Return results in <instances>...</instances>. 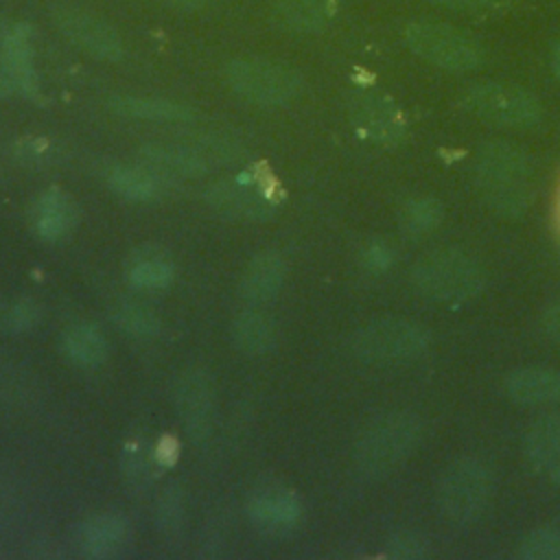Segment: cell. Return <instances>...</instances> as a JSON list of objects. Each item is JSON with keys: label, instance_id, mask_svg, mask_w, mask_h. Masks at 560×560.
Masks as SVG:
<instances>
[{"label": "cell", "instance_id": "obj_1", "mask_svg": "<svg viewBox=\"0 0 560 560\" xmlns=\"http://www.w3.org/2000/svg\"><path fill=\"white\" fill-rule=\"evenodd\" d=\"M477 175L483 195L505 212H518L534 197V171L529 158L505 142L486 144L479 151Z\"/></svg>", "mask_w": 560, "mask_h": 560}, {"label": "cell", "instance_id": "obj_2", "mask_svg": "<svg viewBox=\"0 0 560 560\" xmlns=\"http://www.w3.org/2000/svg\"><path fill=\"white\" fill-rule=\"evenodd\" d=\"M420 424L409 413H387L376 418L357 442V464L365 475H387L416 446Z\"/></svg>", "mask_w": 560, "mask_h": 560}, {"label": "cell", "instance_id": "obj_3", "mask_svg": "<svg viewBox=\"0 0 560 560\" xmlns=\"http://www.w3.org/2000/svg\"><path fill=\"white\" fill-rule=\"evenodd\" d=\"M413 282L429 300L459 302L479 293L483 273L470 256L455 249H442L418 260Z\"/></svg>", "mask_w": 560, "mask_h": 560}, {"label": "cell", "instance_id": "obj_4", "mask_svg": "<svg viewBox=\"0 0 560 560\" xmlns=\"http://www.w3.org/2000/svg\"><path fill=\"white\" fill-rule=\"evenodd\" d=\"M225 79L238 96L265 107L293 101L304 85L298 70L269 59H234L225 68Z\"/></svg>", "mask_w": 560, "mask_h": 560}, {"label": "cell", "instance_id": "obj_5", "mask_svg": "<svg viewBox=\"0 0 560 560\" xmlns=\"http://www.w3.org/2000/svg\"><path fill=\"white\" fill-rule=\"evenodd\" d=\"M407 46L433 66L451 72H466L481 63V46L464 31L429 20H413L405 26Z\"/></svg>", "mask_w": 560, "mask_h": 560}, {"label": "cell", "instance_id": "obj_6", "mask_svg": "<svg viewBox=\"0 0 560 560\" xmlns=\"http://www.w3.org/2000/svg\"><path fill=\"white\" fill-rule=\"evenodd\" d=\"M492 497L490 470L475 459L453 462L438 483V505L444 516L457 523L477 518Z\"/></svg>", "mask_w": 560, "mask_h": 560}, {"label": "cell", "instance_id": "obj_7", "mask_svg": "<svg viewBox=\"0 0 560 560\" xmlns=\"http://www.w3.org/2000/svg\"><path fill=\"white\" fill-rule=\"evenodd\" d=\"M429 343L427 328L396 317L376 319L354 332L350 348L363 361H407L424 352Z\"/></svg>", "mask_w": 560, "mask_h": 560}, {"label": "cell", "instance_id": "obj_8", "mask_svg": "<svg viewBox=\"0 0 560 560\" xmlns=\"http://www.w3.org/2000/svg\"><path fill=\"white\" fill-rule=\"evenodd\" d=\"M462 103L477 118L499 127H532L540 118L538 101L523 88L508 83L472 85Z\"/></svg>", "mask_w": 560, "mask_h": 560}, {"label": "cell", "instance_id": "obj_9", "mask_svg": "<svg viewBox=\"0 0 560 560\" xmlns=\"http://www.w3.org/2000/svg\"><path fill=\"white\" fill-rule=\"evenodd\" d=\"M142 164L162 177H199L219 162H230L234 151L228 142L201 140L197 144L179 142H149L138 151Z\"/></svg>", "mask_w": 560, "mask_h": 560}, {"label": "cell", "instance_id": "obj_10", "mask_svg": "<svg viewBox=\"0 0 560 560\" xmlns=\"http://www.w3.org/2000/svg\"><path fill=\"white\" fill-rule=\"evenodd\" d=\"M175 409L184 431L192 442H201L212 431L217 389L208 370L190 368L175 383Z\"/></svg>", "mask_w": 560, "mask_h": 560}, {"label": "cell", "instance_id": "obj_11", "mask_svg": "<svg viewBox=\"0 0 560 560\" xmlns=\"http://www.w3.org/2000/svg\"><path fill=\"white\" fill-rule=\"evenodd\" d=\"M55 26L77 46L90 55L107 61L122 57V39L112 24L103 18L72 4H59L52 9Z\"/></svg>", "mask_w": 560, "mask_h": 560}, {"label": "cell", "instance_id": "obj_12", "mask_svg": "<svg viewBox=\"0 0 560 560\" xmlns=\"http://www.w3.org/2000/svg\"><path fill=\"white\" fill-rule=\"evenodd\" d=\"M350 116L370 140L396 144L405 138V116L396 103L372 88H361L350 96Z\"/></svg>", "mask_w": 560, "mask_h": 560}, {"label": "cell", "instance_id": "obj_13", "mask_svg": "<svg viewBox=\"0 0 560 560\" xmlns=\"http://www.w3.org/2000/svg\"><path fill=\"white\" fill-rule=\"evenodd\" d=\"M300 499L298 494L273 479L260 481L252 488L247 497V514L249 521L267 534L289 532L300 518Z\"/></svg>", "mask_w": 560, "mask_h": 560}, {"label": "cell", "instance_id": "obj_14", "mask_svg": "<svg viewBox=\"0 0 560 560\" xmlns=\"http://www.w3.org/2000/svg\"><path fill=\"white\" fill-rule=\"evenodd\" d=\"M206 201L219 214L241 221H265L276 214V201L265 184L219 182L206 190Z\"/></svg>", "mask_w": 560, "mask_h": 560}, {"label": "cell", "instance_id": "obj_15", "mask_svg": "<svg viewBox=\"0 0 560 560\" xmlns=\"http://www.w3.org/2000/svg\"><path fill=\"white\" fill-rule=\"evenodd\" d=\"M131 538L129 521L118 512H101L79 525L77 545L88 558H114Z\"/></svg>", "mask_w": 560, "mask_h": 560}, {"label": "cell", "instance_id": "obj_16", "mask_svg": "<svg viewBox=\"0 0 560 560\" xmlns=\"http://www.w3.org/2000/svg\"><path fill=\"white\" fill-rule=\"evenodd\" d=\"M79 203L61 188L44 190L31 206V225L44 241H57L79 223Z\"/></svg>", "mask_w": 560, "mask_h": 560}, {"label": "cell", "instance_id": "obj_17", "mask_svg": "<svg viewBox=\"0 0 560 560\" xmlns=\"http://www.w3.org/2000/svg\"><path fill=\"white\" fill-rule=\"evenodd\" d=\"M2 63L13 79L18 92L39 101V77L35 70V50H33V26L18 22L11 26V33L2 48Z\"/></svg>", "mask_w": 560, "mask_h": 560}, {"label": "cell", "instance_id": "obj_18", "mask_svg": "<svg viewBox=\"0 0 560 560\" xmlns=\"http://www.w3.org/2000/svg\"><path fill=\"white\" fill-rule=\"evenodd\" d=\"M287 265L280 252L265 249L258 252L245 267L241 278V295L249 304H265L273 300L284 282Z\"/></svg>", "mask_w": 560, "mask_h": 560}, {"label": "cell", "instance_id": "obj_19", "mask_svg": "<svg viewBox=\"0 0 560 560\" xmlns=\"http://www.w3.org/2000/svg\"><path fill=\"white\" fill-rule=\"evenodd\" d=\"M125 276L136 289H164L175 276V265L166 249L158 245H142L127 258Z\"/></svg>", "mask_w": 560, "mask_h": 560}, {"label": "cell", "instance_id": "obj_20", "mask_svg": "<svg viewBox=\"0 0 560 560\" xmlns=\"http://www.w3.org/2000/svg\"><path fill=\"white\" fill-rule=\"evenodd\" d=\"M160 462L155 457V442L147 433H131L120 451V470L131 492H144L153 486Z\"/></svg>", "mask_w": 560, "mask_h": 560}, {"label": "cell", "instance_id": "obj_21", "mask_svg": "<svg viewBox=\"0 0 560 560\" xmlns=\"http://www.w3.org/2000/svg\"><path fill=\"white\" fill-rule=\"evenodd\" d=\"M508 394L521 405H547L560 400V372L551 368H518L505 381Z\"/></svg>", "mask_w": 560, "mask_h": 560}, {"label": "cell", "instance_id": "obj_22", "mask_svg": "<svg viewBox=\"0 0 560 560\" xmlns=\"http://www.w3.org/2000/svg\"><path fill=\"white\" fill-rule=\"evenodd\" d=\"M230 335L236 350L249 357H258L269 352L276 346L278 328L267 313L256 308H245L234 317Z\"/></svg>", "mask_w": 560, "mask_h": 560}, {"label": "cell", "instance_id": "obj_23", "mask_svg": "<svg viewBox=\"0 0 560 560\" xmlns=\"http://www.w3.org/2000/svg\"><path fill=\"white\" fill-rule=\"evenodd\" d=\"M339 0H276V20L293 33H317L337 13Z\"/></svg>", "mask_w": 560, "mask_h": 560}, {"label": "cell", "instance_id": "obj_24", "mask_svg": "<svg viewBox=\"0 0 560 560\" xmlns=\"http://www.w3.org/2000/svg\"><path fill=\"white\" fill-rule=\"evenodd\" d=\"M61 350L63 354L81 368H96L105 363L109 354V343L101 328L94 324H72L61 335Z\"/></svg>", "mask_w": 560, "mask_h": 560}, {"label": "cell", "instance_id": "obj_25", "mask_svg": "<svg viewBox=\"0 0 560 560\" xmlns=\"http://www.w3.org/2000/svg\"><path fill=\"white\" fill-rule=\"evenodd\" d=\"M109 107L120 116L155 122H182L195 116V112L184 103L147 96H114L109 98Z\"/></svg>", "mask_w": 560, "mask_h": 560}, {"label": "cell", "instance_id": "obj_26", "mask_svg": "<svg viewBox=\"0 0 560 560\" xmlns=\"http://www.w3.org/2000/svg\"><path fill=\"white\" fill-rule=\"evenodd\" d=\"M162 175L153 173L151 168H133L125 164H116L107 171L109 186L125 199L131 201H151L162 192Z\"/></svg>", "mask_w": 560, "mask_h": 560}, {"label": "cell", "instance_id": "obj_27", "mask_svg": "<svg viewBox=\"0 0 560 560\" xmlns=\"http://www.w3.org/2000/svg\"><path fill=\"white\" fill-rule=\"evenodd\" d=\"M527 457L540 470H551L560 459V416L536 422L527 435Z\"/></svg>", "mask_w": 560, "mask_h": 560}, {"label": "cell", "instance_id": "obj_28", "mask_svg": "<svg viewBox=\"0 0 560 560\" xmlns=\"http://www.w3.org/2000/svg\"><path fill=\"white\" fill-rule=\"evenodd\" d=\"M112 319L131 337H155L162 328L158 313L140 302H118L112 311Z\"/></svg>", "mask_w": 560, "mask_h": 560}, {"label": "cell", "instance_id": "obj_29", "mask_svg": "<svg viewBox=\"0 0 560 560\" xmlns=\"http://www.w3.org/2000/svg\"><path fill=\"white\" fill-rule=\"evenodd\" d=\"M184 521V488L168 483L155 503V523L162 534H175Z\"/></svg>", "mask_w": 560, "mask_h": 560}, {"label": "cell", "instance_id": "obj_30", "mask_svg": "<svg viewBox=\"0 0 560 560\" xmlns=\"http://www.w3.org/2000/svg\"><path fill=\"white\" fill-rule=\"evenodd\" d=\"M521 553L534 560H560V529L538 527L521 542Z\"/></svg>", "mask_w": 560, "mask_h": 560}, {"label": "cell", "instance_id": "obj_31", "mask_svg": "<svg viewBox=\"0 0 560 560\" xmlns=\"http://www.w3.org/2000/svg\"><path fill=\"white\" fill-rule=\"evenodd\" d=\"M15 155H18V160L28 162V164H48V162L57 160L59 151L52 142H48L44 138H26V140L18 142Z\"/></svg>", "mask_w": 560, "mask_h": 560}, {"label": "cell", "instance_id": "obj_32", "mask_svg": "<svg viewBox=\"0 0 560 560\" xmlns=\"http://www.w3.org/2000/svg\"><path fill=\"white\" fill-rule=\"evenodd\" d=\"M405 214H407V221H405L407 230H429L440 217V208L429 206L427 201H418Z\"/></svg>", "mask_w": 560, "mask_h": 560}, {"label": "cell", "instance_id": "obj_33", "mask_svg": "<svg viewBox=\"0 0 560 560\" xmlns=\"http://www.w3.org/2000/svg\"><path fill=\"white\" fill-rule=\"evenodd\" d=\"M429 2L446 7V9H457V11H479V9H490V7L503 4L508 0H429Z\"/></svg>", "mask_w": 560, "mask_h": 560}, {"label": "cell", "instance_id": "obj_34", "mask_svg": "<svg viewBox=\"0 0 560 560\" xmlns=\"http://www.w3.org/2000/svg\"><path fill=\"white\" fill-rule=\"evenodd\" d=\"M177 453H179V444L173 435H164L162 440L155 442V457L160 466H171L177 459Z\"/></svg>", "mask_w": 560, "mask_h": 560}, {"label": "cell", "instance_id": "obj_35", "mask_svg": "<svg viewBox=\"0 0 560 560\" xmlns=\"http://www.w3.org/2000/svg\"><path fill=\"white\" fill-rule=\"evenodd\" d=\"M542 326H545V330H547L549 335L560 337V302H558V304H553V306L545 313V317H542Z\"/></svg>", "mask_w": 560, "mask_h": 560}, {"label": "cell", "instance_id": "obj_36", "mask_svg": "<svg viewBox=\"0 0 560 560\" xmlns=\"http://www.w3.org/2000/svg\"><path fill=\"white\" fill-rule=\"evenodd\" d=\"M13 335V302L0 300V335Z\"/></svg>", "mask_w": 560, "mask_h": 560}, {"label": "cell", "instance_id": "obj_37", "mask_svg": "<svg viewBox=\"0 0 560 560\" xmlns=\"http://www.w3.org/2000/svg\"><path fill=\"white\" fill-rule=\"evenodd\" d=\"M15 90H18V88H15L13 79L9 77V72H7L4 63H0V98H4V96H9V94H13Z\"/></svg>", "mask_w": 560, "mask_h": 560}, {"label": "cell", "instance_id": "obj_38", "mask_svg": "<svg viewBox=\"0 0 560 560\" xmlns=\"http://www.w3.org/2000/svg\"><path fill=\"white\" fill-rule=\"evenodd\" d=\"M168 7L179 9V11H197L203 4H208V0H164Z\"/></svg>", "mask_w": 560, "mask_h": 560}, {"label": "cell", "instance_id": "obj_39", "mask_svg": "<svg viewBox=\"0 0 560 560\" xmlns=\"http://www.w3.org/2000/svg\"><path fill=\"white\" fill-rule=\"evenodd\" d=\"M551 70H553V74L560 79V39L556 42V46H553V50H551Z\"/></svg>", "mask_w": 560, "mask_h": 560}, {"label": "cell", "instance_id": "obj_40", "mask_svg": "<svg viewBox=\"0 0 560 560\" xmlns=\"http://www.w3.org/2000/svg\"><path fill=\"white\" fill-rule=\"evenodd\" d=\"M9 33H11V26H9L4 20H0V52H2V48H4V42H7Z\"/></svg>", "mask_w": 560, "mask_h": 560}, {"label": "cell", "instance_id": "obj_41", "mask_svg": "<svg viewBox=\"0 0 560 560\" xmlns=\"http://www.w3.org/2000/svg\"><path fill=\"white\" fill-rule=\"evenodd\" d=\"M551 477H553V481H558L560 483V459L556 462V466L551 468Z\"/></svg>", "mask_w": 560, "mask_h": 560}, {"label": "cell", "instance_id": "obj_42", "mask_svg": "<svg viewBox=\"0 0 560 560\" xmlns=\"http://www.w3.org/2000/svg\"><path fill=\"white\" fill-rule=\"evenodd\" d=\"M0 182H2V171H0Z\"/></svg>", "mask_w": 560, "mask_h": 560}]
</instances>
